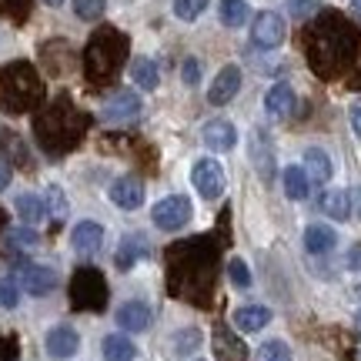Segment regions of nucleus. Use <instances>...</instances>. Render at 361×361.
<instances>
[{"mask_svg":"<svg viewBox=\"0 0 361 361\" xmlns=\"http://www.w3.org/2000/svg\"><path fill=\"white\" fill-rule=\"evenodd\" d=\"M191 218H194V207L184 194L161 197L154 204V211H151V224H154L157 231H180V228H188Z\"/></svg>","mask_w":361,"mask_h":361,"instance_id":"1","label":"nucleus"},{"mask_svg":"<svg viewBox=\"0 0 361 361\" xmlns=\"http://www.w3.org/2000/svg\"><path fill=\"white\" fill-rule=\"evenodd\" d=\"M191 180H194V191L201 194L204 201H218L221 194H224V168H221L214 157H201V161H194L191 168Z\"/></svg>","mask_w":361,"mask_h":361,"instance_id":"2","label":"nucleus"},{"mask_svg":"<svg viewBox=\"0 0 361 361\" xmlns=\"http://www.w3.org/2000/svg\"><path fill=\"white\" fill-rule=\"evenodd\" d=\"M284 34H288V24H284L281 13L274 11H261L251 24V44L261 47V51H274L284 44Z\"/></svg>","mask_w":361,"mask_h":361,"instance_id":"3","label":"nucleus"},{"mask_svg":"<svg viewBox=\"0 0 361 361\" xmlns=\"http://www.w3.org/2000/svg\"><path fill=\"white\" fill-rule=\"evenodd\" d=\"M151 238L144 231H130V234H124L121 238V245H117V251H114V264L121 271H130V268H137L141 261H147L151 258Z\"/></svg>","mask_w":361,"mask_h":361,"instance_id":"4","label":"nucleus"},{"mask_svg":"<svg viewBox=\"0 0 361 361\" xmlns=\"http://www.w3.org/2000/svg\"><path fill=\"white\" fill-rule=\"evenodd\" d=\"M71 298H74V305L78 308H101L104 298H107V288H104V278L97 271H80L78 278H74V288H71Z\"/></svg>","mask_w":361,"mask_h":361,"instance_id":"5","label":"nucleus"},{"mask_svg":"<svg viewBox=\"0 0 361 361\" xmlns=\"http://www.w3.org/2000/svg\"><path fill=\"white\" fill-rule=\"evenodd\" d=\"M17 281H20V288H24L27 295L44 298L57 288V271L47 268V264H27L24 261V264L17 268Z\"/></svg>","mask_w":361,"mask_h":361,"instance_id":"6","label":"nucleus"},{"mask_svg":"<svg viewBox=\"0 0 361 361\" xmlns=\"http://www.w3.org/2000/svg\"><path fill=\"white\" fill-rule=\"evenodd\" d=\"M238 90H241V67L238 64H228L218 71V78L211 80V87H207V101L214 104V107H224V104H231L238 97Z\"/></svg>","mask_w":361,"mask_h":361,"instance_id":"7","label":"nucleus"},{"mask_svg":"<svg viewBox=\"0 0 361 361\" xmlns=\"http://www.w3.org/2000/svg\"><path fill=\"white\" fill-rule=\"evenodd\" d=\"M137 114H141V97H137L134 90H121V94H114V97L101 107V117L111 121V124H128V121H134Z\"/></svg>","mask_w":361,"mask_h":361,"instance_id":"8","label":"nucleus"},{"mask_svg":"<svg viewBox=\"0 0 361 361\" xmlns=\"http://www.w3.org/2000/svg\"><path fill=\"white\" fill-rule=\"evenodd\" d=\"M44 348H47V355L51 358H74L80 348V335L71 328V324H57V328H51L47 331V338H44Z\"/></svg>","mask_w":361,"mask_h":361,"instance_id":"9","label":"nucleus"},{"mask_svg":"<svg viewBox=\"0 0 361 361\" xmlns=\"http://www.w3.org/2000/svg\"><path fill=\"white\" fill-rule=\"evenodd\" d=\"M201 141H204L207 151H231L234 144H238V130H234L231 121H224V117H218V121H207L204 130H201Z\"/></svg>","mask_w":361,"mask_h":361,"instance_id":"10","label":"nucleus"},{"mask_svg":"<svg viewBox=\"0 0 361 361\" xmlns=\"http://www.w3.org/2000/svg\"><path fill=\"white\" fill-rule=\"evenodd\" d=\"M111 201H114V207H121V211H137V207L144 204V184L141 178H117L114 184H111Z\"/></svg>","mask_w":361,"mask_h":361,"instance_id":"11","label":"nucleus"},{"mask_svg":"<svg viewBox=\"0 0 361 361\" xmlns=\"http://www.w3.org/2000/svg\"><path fill=\"white\" fill-rule=\"evenodd\" d=\"M71 245L78 255H97L104 245V224L97 221H78L71 231Z\"/></svg>","mask_w":361,"mask_h":361,"instance_id":"12","label":"nucleus"},{"mask_svg":"<svg viewBox=\"0 0 361 361\" xmlns=\"http://www.w3.org/2000/svg\"><path fill=\"white\" fill-rule=\"evenodd\" d=\"M211 345H214L218 361H247L245 341H241V338H234V331H231V328H224V324H218V328H214Z\"/></svg>","mask_w":361,"mask_h":361,"instance_id":"13","label":"nucleus"},{"mask_svg":"<svg viewBox=\"0 0 361 361\" xmlns=\"http://www.w3.org/2000/svg\"><path fill=\"white\" fill-rule=\"evenodd\" d=\"M251 164H255V171L261 174V180L274 178V147H271L264 130H255V134H251Z\"/></svg>","mask_w":361,"mask_h":361,"instance_id":"14","label":"nucleus"},{"mask_svg":"<svg viewBox=\"0 0 361 361\" xmlns=\"http://www.w3.org/2000/svg\"><path fill=\"white\" fill-rule=\"evenodd\" d=\"M114 318L124 331H144V328L151 324V308H147L144 301H124V305L117 308Z\"/></svg>","mask_w":361,"mask_h":361,"instance_id":"15","label":"nucleus"},{"mask_svg":"<svg viewBox=\"0 0 361 361\" xmlns=\"http://www.w3.org/2000/svg\"><path fill=\"white\" fill-rule=\"evenodd\" d=\"M295 90H291V84H274V87L264 94V111H268L271 117H291V111H295Z\"/></svg>","mask_w":361,"mask_h":361,"instance_id":"16","label":"nucleus"},{"mask_svg":"<svg viewBox=\"0 0 361 361\" xmlns=\"http://www.w3.org/2000/svg\"><path fill=\"white\" fill-rule=\"evenodd\" d=\"M268 322H271V308H264V305H245V308L234 311V328L245 331V335L261 331Z\"/></svg>","mask_w":361,"mask_h":361,"instance_id":"17","label":"nucleus"},{"mask_svg":"<svg viewBox=\"0 0 361 361\" xmlns=\"http://www.w3.org/2000/svg\"><path fill=\"white\" fill-rule=\"evenodd\" d=\"M335 245H338L335 228H328V224H308L305 228V247H308V255H328Z\"/></svg>","mask_w":361,"mask_h":361,"instance_id":"18","label":"nucleus"},{"mask_svg":"<svg viewBox=\"0 0 361 361\" xmlns=\"http://www.w3.org/2000/svg\"><path fill=\"white\" fill-rule=\"evenodd\" d=\"M305 171H308V178L314 180V184H328L331 174H335L331 157L324 154L322 147H308V151H305Z\"/></svg>","mask_w":361,"mask_h":361,"instance_id":"19","label":"nucleus"},{"mask_svg":"<svg viewBox=\"0 0 361 361\" xmlns=\"http://www.w3.org/2000/svg\"><path fill=\"white\" fill-rule=\"evenodd\" d=\"M351 204H355V197H351L348 191H328V194H322V211L331 221H348L351 218Z\"/></svg>","mask_w":361,"mask_h":361,"instance_id":"20","label":"nucleus"},{"mask_svg":"<svg viewBox=\"0 0 361 361\" xmlns=\"http://www.w3.org/2000/svg\"><path fill=\"white\" fill-rule=\"evenodd\" d=\"M281 180H284V194H288L291 201H305V197H308L311 178H308V171H305V168H298V164L284 168Z\"/></svg>","mask_w":361,"mask_h":361,"instance_id":"21","label":"nucleus"},{"mask_svg":"<svg viewBox=\"0 0 361 361\" xmlns=\"http://www.w3.org/2000/svg\"><path fill=\"white\" fill-rule=\"evenodd\" d=\"M130 80H134L141 90H157V84H161L157 64L151 57H134V64H130Z\"/></svg>","mask_w":361,"mask_h":361,"instance_id":"22","label":"nucleus"},{"mask_svg":"<svg viewBox=\"0 0 361 361\" xmlns=\"http://www.w3.org/2000/svg\"><path fill=\"white\" fill-rule=\"evenodd\" d=\"M137 348L128 335H107L104 338V361H134Z\"/></svg>","mask_w":361,"mask_h":361,"instance_id":"23","label":"nucleus"},{"mask_svg":"<svg viewBox=\"0 0 361 361\" xmlns=\"http://www.w3.org/2000/svg\"><path fill=\"white\" fill-rule=\"evenodd\" d=\"M218 17L224 27H245V20L251 17V7H247V0H221Z\"/></svg>","mask_w":361,"mask_h":361,"instance_id":"24","label":"nucleus"},{"mask_svg":"<svg viewBox=\"0 0 361 361\" xmlns=\"http://www.w3.org/2000/svg\"><path fill=\"white\" fill-rule=\"evenodd\" d=\"M17 214L27 224H40V221L47 218V201H40L37 194H20L17 197Z\"/></svg>","mask_w":361,"mask_h":361,"instance_id":"25","label":"nucleus"},{"mask_svg":"<svg viewBox=\"0 0 361 361\" xmlns=\"http://www.w3.org/2000/svg\"><path fill=\"white\" fill-rule=\"evenodd\" d=\"M204 11H207V0H174V17L184 20V24L197 20Z\"/></svg>","mask_w":361,"mask_h":361,"instance_id":"26","label":"nucleus"},{"mask_svg":"<svg viewBox=\"0 0 361 361\" xmlns=\"http://www.w3.org/2000/svg\"><path fill=\"white\" fill-rule=\"evenodd\" d=\"M258 361H295V358H291V348L274 338V341H264L258 348Z\"/></svg>","mask_w":361,"mask_h":361,"instance_id":"27","label":"nucleus"},{"mask_svg":"<svg viewBox=\"0 0 361 361\" xmlns=\"http://www.w3.org/2000/svg\"><path fill=\"white\" fill-rule=\"evenodd\" d=\"M107 11V0H74V13L80 20H101Z\"/></svg>","mask_w":361,"mask_h":361,"instance_id":"28","label":"nucleus"},{"mask_svg":"<svg viewBox=\"0 0 361 361\" xmlns=\"http://www.w3.org/2000/svg\"><path fill=\"white\" fill-rule=\"evenodd\" d=\"M194 348H201V331L197 328H184V331L174 335V351L178 355H191Z\"/></svg>","mask_w":361,"mask_h":361,"instance_id":"29","label":"nucleus"},{"mask_svg":"<svg viewBox=\"0 0 361 361\" xmlns=\"http://www.w3.org/2000/svg\"><path fill=\"white\" fill-rule=\"evenodd\" d=\"M44 201H47V214H54L57 221L67 218V197H64V191H61L57 184L47 188V197H44Z\"/></svg>","mask_w":361,"mask_h":361,"instance_id":"30","label":"nucleus"},{"mask_svg":"<svg viewBox=\"0 0 361 361\" xmlns=\"http://www.w3.org/2000/svg\"><path fill=\"white\" fill-rule=\"evenodd\" d=\"M0 305L4 308H17L20 305V281L17 278H0Z\"/></svg>","mask_w":361,"mask_h":361,"instance_id":"31","label":"nucleus"},{"mask_svg":"<svg viewBox=\"0 0 361 361\" xmlns=\"http://www.w3.org/2000/svg\"><path fill=\"white\" fill-rule=\"evenodd\" d=\"M228 278H231L234 288H251V271H247V264L241 258H231V264H228Z\"/></svg>","mask_w":361,"mask_h":361,"instance_id":"32","label":"nucleus"},{"mask_svg":"<svg viewBox=\"0 0 361 361\" xmlns=\"http://www.w3.org/2000/svg\"><path fill=\"white\" fill-rule=\"evenodd\" d=\"M180 80H184L188 87H197V84H201V61H197V57H184V64H180Z\"/></svg>","mask_w":361,"mask_h":361,"instance_id":"33","label":"nucleus"},{"mask_svg":"<svg viewBox=\"0 0 361 361\" xmlns=\"http://www.w3.org/2000/svg\"><path fill=\"white\" fill-rule=\"evenodd\" d=\"M318 11V0H288V13L291 17H311Z\"/></svg>","mask_w":361,"mask_h":361,"instance_id":"34","label":"nucleus"},{"mask_svg":"<svg viewBox=\"0 0 361 361\" xmlns=\"http://www.w3.org/2000/svg\"><path fill=\"white\" fill-rule=\"evenodd\" d=\"M348 121H351V130H355V134L361 137V101H355L348 107Z\"/></svg>","mask_w":361,"mask_h":361,"instance_id":"35","label":"nucleus"},{"mask_svg":"<svg viewBox=\"0 0 361 361\" xmlns=\"http://www.w3.org/2000/svg\"><path fill=\"white\" fill-rule=\"evenodd\" d=\"M11 241H13V245H34V241H37V234H34V231H13Z\"/></svg>","mask_w":361,"mask_h":361,"instance_id":"36","label":"nucleus"},{"mask_svg":"<svg viewBox=\"0 0 361 361\" xmlns=\"http://www.w3.org/2000/svg\"><path fill=\"white\" fill-rule=\"evenodd\" d=\"M7 188H11V164L0 161V191H7Z\"/></svg>","mask_w":361,"mask_h":361,"instance_id":"37","label":"nucleus"},{"mask_svg":"<svg viewBox=\"0 0 361 361\" xmlns=\"http://www.w3.org/2000/svg\"><path fill=\"white\" fill-rule=\"evenodd\" d=\"M348 268L351 271H361V247H355V251L348 255Z\"/></svg>","mask_w":361,"mask_h":361,"instance_id":"38","label":"nucleus"},{"mask_svg":"<svg viewBox=\"0 0 361 361\" xmlns=\"http://www.w3.org/2000/svg\"><path fill=\"white\" fill-rule=\"evenodd\" d=\"M351 13H355V17L361 20V0H351Z\"/></svg>","mask_w":361,"mask_h":361,"instance_id":"39","label":"nucleus"},{"mask_svg":"<svg viewBox=\"0 0 361 361\" xmlns=\"http://www.w3.org/2000/svg\"><path fill=\"white\" fill-rule=\"evenodd\" d=\"M351 197H355V201H358V218H361V188L355 194H351Z\"/></svg>","mask_w":361,"mask_h":361,"instance_id":"40","label":"nucleus"},{"mask_svg":"<svg viewBox=\"0 0 361 361\" xmlns=\"http://www.w3.org/2000/svg\"><path fill=\"white\" fill-rule=\"evenodd\" d=\"M44 4H51V7H61V4H64V0H44Z\"/></svg>","mask_w":361,"mask_h":361,"instance_id":"41","label":"nucleus"},{"mask_svg":"<svg viewBox=\"0 0 361 361\" xmlns=\"http://www.w3.org/2000/svg\"><path fill=\"white\" fill-rule=\"evenodd\" d=\"M355 324H358V331H361V308H358V314H355Z\"/></svg>","mask_w":361,"mask_h":361,"instance_id":"42","label":"nucleus"}]
</instances>
